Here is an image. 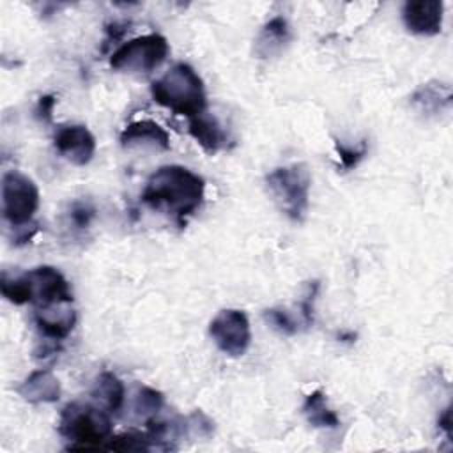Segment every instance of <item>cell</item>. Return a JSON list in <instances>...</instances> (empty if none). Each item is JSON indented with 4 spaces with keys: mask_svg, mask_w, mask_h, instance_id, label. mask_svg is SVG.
Returning <instances> with one entry per match:
<instances>
[{
    "mask_svg": "<svg viewBox=\"0 0 453 453\" xmlns=\"http://www.w3.org/2000/svg\"><path fill=\"white\" fill-rule=\"evenodd\" d=\"M338 340H340V342H349V343H352V342H356V333H352V331H342V333L338 334Z\"/></svg>",
    "mask_w": 453,
    "mask_h": 453,
    "instance_id": "cell-31",
    "label": "cell"
},
{
    "mask_svg": "<svg viewBox=\"0 0 453 453\" xmlns=\"http://www.w3.org/2000/svg\"><path fill=\"white\" fill-rule=\"evenodd\" d=\"M334 150L340 157V165L343 170H352L356 168L361 159L366 156L368 152V145L365 140H361L357 145H345L340 140H334Z\"/></svg>",
    "mask_w": 453,
    "mask_h": 453,
    "instance_id": "cell-23",
    "label": "cell"
},
{
    "mask_svg": "<svg viewBox=\"0 0 453 453\" xmlns=\"http://www.w3.org/2000/svg\"><path fill=\"white\" fill-rule=\"evenodd\" d=\"M437 426H439V430H442L446 434L448 439L451 437V407H446L442 411V414L437 419Z\"/></svg>",
    "mask_w": 453,
    "mask_h": 453,
    "instance_id": "cell-30",
    "label": "cell"
},
{
    "mask_svg": "<svg viewBox=\"0 0 453 453\" xmlns=\"http://www.w3.org/2000/svg\"><path fill=\"white\" fill-rule=\"evenodd\" d=\"M301 411H303L306 421L315 428H338L340 426V418L327 405L326 395L322 393V389H315L310 395H306Z\"/></svg>",
    "mask_w": 453,
    "mask_h": 453,
    "instance_id": "cell-18",
    "label": "cell"
},
{
    "mask_svg": "<svg viewBox=\"0 0 453 453\" xmlns=\"http://www.w3.org/2000/svg\"><path fill=\"white\" fill-rule=\"evenodd\" d=\"M14 230V235H12V242L14 246H23L27 242L32 241V237L37 234V223H28V225H23V226H16L12 228Z\"/></svg>",
    "mask_w": 453,
    "mask_h": 453,
    "instance_id": "cell-29",
    "label": "cell"
},
{
    "mask_svg": "<svg viewBox=\"0 0 453 453\" xmlns=\"http://www.w3.org/2000/svg\"><path fill=\"white\" fill-rule=\"evenodd\" d=\"M126 389L122 380L111 373V372H103L92 388V398L99 403L108 412H119V409L124 403Z\"/></svg>",
    "mask_w": 453,
    "mask_h": 453,
    "instance_id": "cell-17",
    "label": "cell"
},
{
    "mask_svg": "<svg viewBox=\"0 0 453 453\" xmlns=\"http://www.w3.org/2000/svg\"><path fill=\"white\" fill-rule=\"evenodd\" d=\"M264 320L280 334L285 336H292L297 333V322L294 320V317L281 308H269L264 311Z\"/></svg>",
    "mask_w": 453,
    "mask_h": 453,
    "instance_id": "cell-24",
    "label": "cell"
},
{
    "mask_svg": "<svg viewBox=\"0 0 453 453\" xmlns=\"http://www.w3.org/2000/svg\"><path fill=\"white\" fill-rule=\"evenodd\" d=\"M103 448L113 449V451H147L152 448V444L147 439L145 432L143 434L142 432H127V434L110 437Z\"/></svg>",
    "mask_w": 453,
    "mask_h": 453,
    "instance_id": "cell-21",
    "label": "cell"
},
{
    "mask_svg": "<svg viewBox=\"0 0 453 453\" xmlns=\"http://www.w3.org/2000/svg\"><path fill=\"white\" fill-rule=\"evenodd\" d=\"M32 285V303L35 308L58 303H73V292L64 274L51 265H39L27 273Z\"/></svg>",
    "mask_w": 453,
    "mask_h": 453,
    "instance_id": "cell-8",
    "label": "cell"
},
{
    "mask_svg": "<svg viewBox=\"0 0 453 453\" xmlns=\"http://www.w3.org/2000/svg\"><path fill=\"white\" fill-rule=\"evenodd\" d=\"M0 292L12 304L32 303V285H30L27 273L9 274L7 271H2Z\"/></svg>",
    "mask_w": 453,
    "mask_h": 453,
    "instance_id": "cell-19",
    "label": "cell"
},
{
    "mask_svg": "<svg viewBox=\"0 0 453 453\" xmlns=\"http://www.w3.org/2000/svg\"><path fill=\"white\" fill-rule=\"evenodd\" d=\"M53 145L74 166L88 165L96 154V138L81 124L62 126L53 136Z\"/></svg>",
    "mask_w": 453,
    "mask_h": 453,
    "instance_id": "cell-9",
    "label": "cell"
},
{
    "mask_svg": "<svg viewBox=\"0 0 453 453\" xmlns=\"http://www.w3.org/2000/svg\"><path fill=\"white\" fill-rule=\"evenodd\" d=\"M152 99L173 111L193 119L205 111V85L200 74L186 62L173 64L161 78L150 83Z\"/></svg>",
    "mask_w": 453,
    "mask_h": 453,
    "instance_id": "cell-2",
    "label": "cell"
},
{
    "mask_svg": "<svg viewBox=\"0 0 453 453\" xmlns=\"http://www.w3.org/2000/svg\"><path fill=\"white\" fill-rule=\"evenodd\" d=\"M165 403V396L161 391L149 388V386H140L134 395V412L145 419L154 418Z\"/></svg>",
    "mask_w": 453,
    "mask_h": 453,
    "instance_id": "cell-20",
    "label": "cell"
},
{
    "mask_svg": "<svg viewBox=\"0 0 453 453\" xmlns=\"http://www.w3.org/2000/svg\"><path fill=\"white\" fill-rule=\"evenodd\" d=\"M37 207V184L21 172H5L2 177V214L11 228L32 223Z\"/></svg>",
    "mask_w": 453,
    "mask_h": 453,
    "instance_id": "cell-6",
    "label": "cell"
},
{
    "mask_svg": "<svg viewBox=\"0 0 453 453\" xmlns=\"http://www.w3.org/2000/svg\"><path fill=\"white\" fill-rule=\"evenodd\" d=\"M140 198L147 207L166 214L182 228L203 203L205 180L186 166L165 165L147 179Z\"/></svg>",
    "mask_w": 453,
    "mask_h": 453,
    "instance_id": "cell-1",
    "label": "cell"
},
{
    "mask_svg": "<svg viewBox=\"0 0 453 453\" xmlns=\"http://www.w3.org/2000/svg\"><path fill=\"white\" fill-rule=\"evenodd\" d=\"M186 425H188V435L193 434L196 437H211L214 432V421L202 411L191 412L186 418Z\"/></svg>",
    "mask_w": 453,
    "mask_h": 453,
    "instance_id": "cell-26",
    "label": "cell"
},
{
    "mask_svg": "<svg viewBox=\"0 0 453 453\" xmlns=\"http://www.w3.org/2000/svg\"><path fill=\"white\" fill-rule=\"evenodd\" d=\"M73 303H58L50 306L34 308V322L41 338L62 342L76 326V310Z\"/></svg>",
    "mask_w": 453,
    "mask_h": 453,
    "instance_id": "cell-11",
    "label": "cell"
},
{
    "mask_svg": "<svg viewBox=\"0 0 453 453\" xmlns=\"http://www.w3.org/2000/svg\"><path fill=\"white\" fill-rule=\"evenodd\" d=\"M18 395L30 403H53L60 398L62 388L50 370L32 372L18 388Z\"/></svg>",
    "mask_w": 453,
    "mask_h": 453,
    "instance_id": "cell-13",
    "label": "cell"
},
{
    "mask_svg": "<svg viewBox=\"0 0 453 453\" xmlns=\"http://www.w3.org/2000/svg\"><path fill=\"white\" fill-rule=\"evenodd\" d=\"M209 334L216 347L230 357L242 356L251 343V327L244 311L221 310L209 324Z\"/></svg>",
    "mask_w": 453,
    "mask_h": 453,
    "instance_id": "cell-7",
    "label": "cell"
},
{
    "mask_svg": "<svg viewBox=\"0 0 453 453\" xmlns=\"http://www.w3.org/2000/svg\"><path fill=\"white\" fill-rule=\"evenodd\" d=\"M129 30V25L127 23H122V21H111L104 27V41H103V48L101 51H106L108 46H111L113 42L120 41L126 32Z\"/></svg>",
    "mask_w": 453,
    "mask_h": 453,
    "instance_id": "cell-28",
    "label": "cell"
},
{
    "mask_svg": "<svg viewBox=\"0 0 453 453\" xmlns=\"http://www.w3.org/2000/svg\"><path fill=\"white\" fill-rule=\"evenodd\" d=\"M290 42V27L283 16L271 18L257 35L255 55L258 58H273L280 55Z\"/></svg>",
    "mask_w": 453,
    "mask_h": 453,
    "instance_id": "cell-15",
    "label": "cell"
},
{
    "mask_svg": "<svg viewBox=\"0 0 453 453\" xmlns=\"http://www.w3.org/2000/svg\"><path fill=\"white\" fill-rule=\"evenodd\" d=\"M188 131L207 154H216L226 145V133L223 131L221 124L214 115L205 111L189 119Z\"/></svg>",
    "mask_w": 453,
    "mask_h": 453,
    "instance_id": "cell-16",
    "label": "cell"
},
{
    "mask_svg": "<svg viewBox=\"0 0 453 453\" xmlns=\"http://www.w3.org/2000/svg\"><path fill=\"white\" fill-rule=\"evenodd\" d=\"M120 145L122 147H134V145H149L154 149L168 150L170 149V136L165 127H161L154 120H134L127 124L120 133Z\"/></svg>",
    "mask_w": 453,
    "mask_h": 453,
    "instance_id": "cell-14",
    "label": "cell"
},
{
    "mask_svg": "<svg viewBox=\"0 0 453 453\" xmlns=\"http://www.w3.org/2000/svg\"><path fill=\"white\" fill-rule=\"evenodd\" d=\"M442 12L441 0H409L403 4L402 19L411 34L432 37L442 28Z\"/></svg>",
    "mask_w": 453,
    "mask_h": 453,
    "instance_id": "cell-10",
    "label": "cell"
},
{
    "mask_svg": "<svg viewBox=\"0 0 453 453\" xmlns=\"http://www.w3.org/2000/svg\"><path fill=\"white\" fill-rule=\"evenodd\" d=\"M55 104H57L55 96H51V94L41 96L37 104H35V110H34L35 119L41 120L42 124H50L53 120V108H55Z\"/></svg>",
    "mask_w": 453,
    "mask_h": 453,
    "instance_id": "cell-27",
    "label": "cell"
},
{
    "mask_svg": "<svg viewBox=\"0 0 453 453\" xmlns=\"http://www.w3.org/2000/svg\"><path fill=\"white\" fill-rule=\"evenodd\" d=\"M58 432L74 444L69 449L103 448L111 437L110 412L99 405L73 402L67 403L58 419Z\"/></svg>",
    "mask_w": 453,
    "mask_h": 453,
    "instance_id": "cell-3",
    "label": "cell"
},
{
    "mask_svg": "<svg viewBox=\"0 0 453 453\" xmlns=\"http://www.w3.org/2000/svg\"><path fill=\"white\" fill-rule=\"evenodd\" d=\"M168 51V41L163 35L147 34L119 46L110 57V65L124 73H150L165 62Z\"/></svg>",
    "mask_w": 453,
    "mask_h": 453,
    "instance_id": "cell-5",
    "label": "cell"
},
{
    "mask_svg": "<svg viewBox=\"0 0 453 453\" xmlns=\"http://www.w3.org/2000/svg\"><path fill=\"white\" fill-rule=\"evenodd\" d=\"M409 103L414 111L419 115L432 119L439 117L446 111L451 110L453 103V94L449 83L439 81V80H430L426 83H421L409 97Z\"/></svg>",
    "mask_w": 453,
    "mask_h": 453,
    "instance_id": "cell-12",
    "label": "cell"
},
{
    "mask_svg": "<svg viewBox=\"0 0 453 453\" xmlns=\"http://www.w3.org/2000/svg\"><path fill=\"white\" fill-rule=\"evenodd\" d=\"M320 288V281L313 280L308 283L304 296L299 301V310H301V319L304 327H311L313 326V315H315V301H317V294Z\"/></svg>",
    "mask_w": 453,
    "mask_h": 453,
    "instance_id": "cell-25",
    "label": "cell"
},
{
    "mask_svg": "<svg viewBox=\"0 0 453 453\" xmlns=\"http://www.w3.org/2000/svg\"><path fill=\"white\" fill-rule=\"evenodd\" d=\"M267 189L280 211L292 221L301 223L310 205L311 177L303 163L278 166L265 177Z\"/></svg>",
    "mask_w": 453,
    "mask_h": 453,
    "instance_id": "cell-4",
    "label": "cell"
},
{
    "mask_svg": "<svg viewBox=\"0 0 453 453\" xmlns=\"http://www.w3.org/2000/svg\"><path fill=\"white\" fill-rule=\"evenodd\" d=\"M94 218H96V207L88 200H76L71 203L67 211V221L78 232L87 230L94 221Z\"/></svg>",
    "mask_w": 453,
    "mask_h": 453,
    "instance_id": "cell-22",
    "label": "cell"
}]
</instances>
